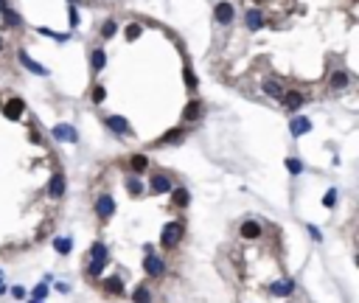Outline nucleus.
Here are the masks:
<instances>
[{
    "instance_id": "nucleus-20",
    "label": "nucleus",
    "mask_w": 359,
    "mask_h": 303,
    "mask_svg": "<svg viewBox=\"0 0 359 303\" xmlns=\"http://www.w3.org/2000/svg\"><path fill=\"white\" fill-rule=\"evenodd\" d=\"M54 250H56L59 255H67L70 250H73V239H65V236L56 239V242H54Z\"/></svg>"
},
{
    "instance_id": "nucleus-10",
    "label": "nucleus",
    "mask_w": 359,
    "mask_h": 303,
    "mask_svg": "<svg viewBox=\"0 0 359 303\" xmlns=\"http://www.w3.org/2000/svg\"><path fill=\"white\" fill-rule=\"evenodd\" d=\"M171 188H174V185H171V180L166 174H154L152 177V191H154V194H169Z\"/></svg>"
},
{
    "instance_id": "nucleus-5",
    "label": "nucleus",
    "mask_w": 359,
    "mask_h": 303,
    "mask_svg": "<svg viewBox=\"0 0 359 303\" xmlns=\"http://www.w3.org/2000/svg\"><path fill=\"white\" fill-rule=\"evenodd\" d=\"M17 59H20V65H23V67H28V70H31V73H37V76H48V73H51L45 65H39V62H34V59H31V56L25 54V51H20V54H17Z\"/></svg>"
},
{
    "instance_id": "nucleus-40",
    "label": "nucleus",
    "mask_w": 359,
    "mask_h": 303,
    "mask_svg": "<svg viewBox=\"0 0 359 303\" xmlns=\"http://www.w3.org/2000/svg\"><path fill=\"white\" fill-rule=\"evenodd\" d=\"M3 289H6V286H3V281H0V295H3Z\"/></svg>"
},
{
    "instance_id": "nucleus-33",
    "label": "nucleus",
    "mask_w": 359,
    "mask_h": 303,
    "mask_svg": "<svg viewBox=\"0 0 359 303\" xmlns=\"http://www.w3.org/2000/svg\"><path fill=\"white\" fill-rule=\"evenodd\" d=\"M104 98H107V90H104L101 85H96V87H93V101H96V104H104Z\"/></svg>"
},
{
    "instance_id": "nucleus-38",
    "label": "nucleus",
    "mask_w": 359,
    "mask_h": 303,
    "mask_svg": "<svg viewBox=\"0 0 359 303\" xmlns=\"http://www.w3.org/2000/svg\"><path fill=\"white\" fill-rule=\"evenodd\" d=\"M70 23H73V25L79 23V12H76V9H70Z\"/></svg>"
},
{
    "instance_id": "nucleus-16",
    "label": "nucleus",
    "mask_w": 359,
    "mask_h": 303,
    "mask_svg": "<svg viewBox=\"0 0 359 303\" xmlns=\"http://www.w3.org/2000/svg\"><path fill=\"white\" fill-rule=\"evenodd\" d=\"M202 116V101H191L188 107L183 109V121H196Z\"/></svg>"
},
{
    "instance_id": "nucleus-18",
    "label": "nucleus",
    "mask_w": 359,
    "mask_h": 303,
    "mask_svg": "<svg viewBox=\"0 0 359 303\" xmlns=\"http://www.w3.org/2000/svg\"><path fill=\"white\" fill-rule=\"evenodd\" d=\"M132 300L135 303H152V292H149V286H135Z\"/></svg>"
},
{
    "instance_id": "nucleus-30",
    "label": "nucleus",
    "mask_w": 359,
    "mask_h": 303,
    "mask_svg": "<svg viewBox=\"0 0 359 303\" xmlns=\"http://www.w3.org/2000/svg\"><path fill=\"white\" fill-rule=\"evenodd\" d=\"M140 34H143V28H140L138 23H129L127 25V40H138Z\"/></svg>"
},
{
    "instance_id": "nucleus-15",
    "label": "nucleus",
    "mask_w": 359,
    "mask_h": 303,
    "mask_svg": "<svg viewBox=\"0 0 359 303\" xmlns=\"http://www.w3.org/2000/svg\"><path fill=\"white\" fill-rule=\"evenodd\" d=\"M48 191H51V197H62V194H65V177H62V174H54V177H51Z\"/></svg>"
},
{
    "instance_id": "nucleus-35",
    "label": "nucleus",
    "mask_w": 359,
    "mask_h": 303,
    "mask_svg": "<svg viewBox=\"0 0 359 303\" xmlns=\"http://www.w3.org/2000/svg\"><path fill=\"white\" fill-rule=\"evenodd\" d=\"M183 76H185V85H188V87H196V76H194V70H191V67H185Z\"/></svg>"
},
{
    "instance_id": "nucleus-34",
    "label": "nucleus",
    "mask_w": 359,
    "mask_h": 303,
    "mask_svg": "<svg viewBox=\"0 0 359 303\" xmlns=\"http://www.w3.org/2000/svg\"><path fill=\"white\" fill-rule=\"evenodd\" d=\"M104 264H107V261H93V264H90V270H87V273H90L93 278H96V275H101V273H104Z\"/></svg>"
},
{
    "instance_id": "nucleus-26",
    "label": "nucleus",
    "mask_w": 359,
    "mask_h": 303,
    "mask_svg": "<svg viewBox=\"0 0 359 303\" xmlns=\"http://www.w3.org/2000/svg\"><path fill=\"white\" fill-rule=\"evenodd\" d=\"M3 20H6V25H23V17H20L17 12H12V9L3 12Z\"/></svg>"
},
{
    "instance_id": "nucleus-7",
    "label": "nucleus",
    "mask_w": 359,
    "mask_h": 303,
    "mask_svg": "<svg viewBox=\"0 0 359 303\" xmlns=\"http://www.w3.org/2000/svg\"><path fill=\"white\" fill-rule=\"evenodd\" d=\"M289 132H292L295 138H300V135L311 132V121H309V118H303V116L292 118V121H289Z\"/></svg>"
},
{
    "instance_id": "nucleus-29",
    "label": "nucleus",
    "mask_w": 359,
    "mask_h": 303,
    "mask_svg": "<svg viewBox=\"0 0 359 303\" xmlns=\"http://www.w3.org/2000/svg\"><path fill=\"white\" fill-rule=\"evenodd\" d=\"M127 191L132 197H140V194H143V185H140L138 180H127Z\"/></svg>"
},
{
    "instance_id": "nucleus-42",
    "label": "nucleus",
    "mask_w": 359,
    "mask_h": 303,
    "mask_svg": "<svg viewBox=\"0 0 359 303\" xmlns=\"http://www.w3.org/2000/svg\"><path fill=\"white\" fill-rule=\"evenodd\" d=\"M0 51H3V40H0Z\"/></svg>"
},
{
    "instance_id": "nucleus-23",
    "label": "nucleus",
    "mask_w": 359,
    "mask_h": 303,
    "mask_svg": "<svg viewBox=\"0 0 359 303\" xmlns=\"http://www.w3.org/2000/svg\"><path fill=\"white\" fill-rule=\"evenodd\" d=\"M90 258L93 261H107V247H104L101 242H96V244H93V250H90Z\"/></svg>"
},
{
    "instance_id": "nucleus-12",
    "label": "nucleus",
    "mask_w": 359,
    "mask_h": 303,
    "mask_svg": "<svg viewBox=\"0 0 359 303\" xmlns=\"http://www.w3.org/2000/svg\"><path fill=\"white\" fill-rule=\"evenodd\" d=\"M107 127L115 129L118 135H129V124H127V118H124V116H110V118H107Z\"/></svg>"
},
{
    "instance_id": "nucleus-39",
    "label": "nucleus",
    "mask_w": 359,
    "mask_h": 303,
    "mask_svg": "<svg viewBox=\"0 0 359 303\" xmlns=\"http://www.w3.org/2000/svg\"><path fill=\"white\" fill-rule=\"evenodd\" d=\"M6 12V0H0V14Z\"/></svg>"
},
{
    "instance_id": "nucleus-4",
    "label": "nucleus",
    "mask_w": 359,
    "mask_h": 303,
    "mask_svg": "<svg viewBox=\"0 0 359 303\" xmlns=\"http://www.w3.org/2000/svg\"><path fill=\"white\" fill-rule=\"evenodd\" d=\"M96 213H98L101 219H110L112 213H115V200H112L110 194H101V197L96 200Z\"/></svg>"
},
{
    "instance_id": "nucleus-41",
    "label": "nucleus",
    "mask_w": 359,
    "mask_h": 303,
    "mask_svg": "<svg viewBox=\"0 0 359 303\" xmlns=\"http://www.w3.org/2000/svg\"><path fill=\"white\" fill-rule=\"evenodd\" d=\"M31 303H43V300H34V297H31Z\"/></svg>"
},
{
    "instance_id": "nucleus-13",
    "label": "nucleus",
    "mask_w": 359,
    "mask_h": 303,
    "mask_svg": "<svg viewBox=\"0 0 359 303\" xmlns=\"http://www.w3.org/2000/svg\"><path fill=\"white\" fill-rule=\"evenodd\" d=\"M281 101H284V104H286V107H289V109H298L300 104L306 101V98H303V93L292 90V93H284V96H281Z\"/></svg>"
},
{
    "instance_id": "nucleus-27",
    "label": "nucleus",
    "mask_w": 359,
    "mask_h": 303,
    "mask_svg": "<svg viewBox=\"0 0 359 303\" xmlns=\"http://www.w3.org/2000/svg\"><path fill=\"white\" fill-rule=\"evenodd\" d=\"M45 297H48V281H39L34 286V300H45Z\"/></svg>"
},
{
    "instance_id": "nucleus-17",
    "label": "nucleus",
    "mask_w": 359,
    "mask_h": 303,
    "mask_svg": "<svg viewBox=\"0 0 359 303\" xmlns=\"http://www.w3.org/2000/svg\"><path fill=\"white\" fill-rule=\"evenodd\" d=\"M90 65H93V70H101L104 65H107V51H101V48H96L90 54Z\"/></svg>"
},
{
    "instance_id": "nucleus-1",
    "label": "nucleus",
    "mask_w": 359,
    "mask_h": 303,
    "mask_svg": "<svg viewBox=\"0 0 359 303\" xmlns=\"http://www.w3.org/2000/svg\"><path fill=\"white\" fill-rule=\"evenodd\" d=\"M180 239H183V224H180V222H169L163 228V233H160V244H163L166 250L177 247V244H180Z\"/></svg>"
},
{
    "instance_id": "nucleus-3",
    "label": "nucleus",
    "mask_w": 359,
    "mask_h": 303,
    "mask_svg": "<svg viewBox=\"0 0 359 303\" xmlns=\"http://www.w3.org/2000/svg\"><path fill=\"white\" fill-rule=\"evenodd\" d=\"M213 17H216V23H219V25H230L233 23V6L227 3V0L216 3V6H213Z\"/></svg>"
},
{
    "instance_id": "nucleus-6",
    "label": "nucleus",
    "mask_w": 359,
    "mask_h": 303,
    "mask_svg": "<svg viewBox=\"0 0 359 303\" xmlns=\"http://www.w3.org/2000/svg\"><path fill=\"white\" fill-rule=\"evenodd\" d=\"M23 109H25V104H23V98H12V101L3 107V116L9 118V121H17L20 116H23Z\"/></svg>"
},
{
    "instance_id": "nucleus-32",
    "label": "nucleus",
    "mask_w": 359,
    "mask_h": 303,
    "mask_svg": "<svg viewBox=\"0 0 359 303\" xmlns=\"http://www.w3.org/2000/svg\"><path fill=\"white\" fill-rule=\"evenodd\" d=\"M174 202H177V205H188V191H185V188H177V191H174Z\"/></svg>"
},
{
    "instance_id": "nucleus-2",
    "label": "nucleus",
    "mask_w": 359,
    "mask_h": 303,
    "mask_svg": "<svg viewBox=\"0 0 359 303\" xmlns=\"http://www.w3.org/2000/svg\"><path fill=\"white\" fill-rule=\"evenodd\" d=\"M143 270H146L149 278H160V275L166 273V264H163V258H157V255L149 253L146 258H143Z\"/></svg>"
},
{
    "instance_id": "nucleus-37",
    "label": "nucleus",
    "mask_w": 359,
    "mask_h": 303,
    "mask_svg": "<svg viewBox=\"0 0 359 303\" xmlns=\"http://www.w3.org/2000/svg\"><path fill=\"white\" fill-rule=\"evenodd\" d=\"M309 233H311V239H314V242H320V239H323L320 228H314V224H309Z\"/></svg>"
},
{
    "instance_id": "nucleus-25",
    "label": "nucleus",
    "mask_w": 359,
    "mask_h": 303,
    "mask_svg": "<svg viewBox=\"0 0 359 303\" xmlns=\"http://www.w3.org/2000/svg\"><path fill=\"white\" fill-rule=\"evenodd\" d=\"M132 169L135 171H146L149 169V158H146V155H135V158H132Z\"/></svg>"
},
{
    "instance_id": "nucleus-21",
    "label": "nucleus",
    "mask_w": 359,
    "mask_h": 303,
    "mask_svg": "<svg viewBox=\"0 0 359 303\" xmlns=\"http://www.w3.org/2000/svg\"><path fill=\"white\" fill-rule=\"evenodd\" d=\"M264 93H267V96H272V98H281L284 96V87L278 85V82H264Z\"/></svg>"
},
{
    "instance_id": "nucleus-14",
    "label": "nucleus",
    "mask_w": 359,
    "mask_h": 303,
    "mask_svg": "<svg viewBox=\"0 0 359 303\" xmlns=\"http://www.w3.org/2000/svg\"><path fill=\"white\" fill-rule=\"evenodd\" d=\"M238 231H242L244 239H258V236H261V224H258V222H242Z\"/></svg>"
},
{
    "instance_id": "nucleus-28",
    "label": "nucleus",
    "mask_w": 359,
    "mask_h": 303,
    "mask_svg": "<svg viewBox=\"0 0 359 303\" xmlns=\"http://www.w3.org/2000/svg\"><path fill=\"white\" fill-rule=\"evenodd\" d=\"M286 169L292 171V174H300V171H303V163H300L298 158H286Z\"/></svg>"
},
{
    "instance_id": "nucleus-43",
    "label": "nucleus",
    "mask_w": 359,
    "mask_h": 303,
    "mask_svg": "<svg viewBox=\"0 0 359 303\" xmlns=\"http://www.w3.org/2000/svg\"><path fill=\"white\" fill-rule=\"evenodd\" d=\"M70 3H79V0H70Z\"/></svg>"
},
{
    "instance_id": "nucleus-36",
    "label": "nucleus",
    "mask_w": 359,
    "mask_h": 303,
    "mask_svg": "<svg viewBox=\"0 0 359 303\" xmlns=\"http://www.w3.org/2000/svg\"><path fill=\"white\" fill-rule=\"evenodd\" d=\"M25 295H28V292H25V286H12V297H17V300H23Z\"/></svg>"
},
{
    "instance_id": "nucleus-24",
    "label": "nucleus",
    "mask_w": 359,
    "mask_h": 303,
    "mask_svg": "<svg viewBox=\"0 0 359 303\" xmlns=\"http://www.w3.org/2000/svg\"><path fill=\"white\" fill-rule=\"evenodd\" d=\"M348 85V73L345 70H337L334 76H331V87H337V90H340V87H345Z\"/></svg>"
},
{
    "instance_id": "nucleus-22",
    "label": "nucleus",
    "mask_w": 359,
    "mask_h": 303,
    "mask_svg": "<svg viewBox=\"0 0 359 303\" xmlns=\"http://www.w3.org/2000/svg\"><path fill=\"white\" fill-rule=\"evenodd\" d=\"M115 34H118V23H115V20H107V23L101 25V36H104V40H112Z\"/></svg>"
},
{
    "instance_id": "nucleus-9",
    "label": "nucleus",
    "mask_w": 359,
    "mask_h": 303,
    "mask_svg": "<svg viewBox=\"0 0 359 303\" xmlns=\"http://www.w3.org/2000/svg\"><path fill=\"white\" fill-rule=\"evenodd\" d=\"M269 292H272V295H278V297H286V295H292V292H295V284H292V278L275 281V284L269 286Z\"/></svg>"
},
{
    "instance_id": "nucleus-8",
    "label": "nucleus",
    "mask_w": 359,
    "mask_h": 303,
    "mask_svg": "<svg viewBox=\"0 0 359 303\" xmlns=\"http://www.w3.org/2000/svg\"><path fill=\"white\" fill-rule=\"evenodd\" d=\"M244 25H247L250 31H261L264 28V14L258 12V9H250V12L244 14Z\"/></svg>"
},
{
    "instance_id": "nucleus-31",
    "label": "nucleus",
    "mask_w": 359,
    "mask_h": 303,
    "mask_svg": "<svg viewBox=\"0 0 359 303\" xmlns=\"http://www.w3.org/2000/svg\"><path fill=\"white\" fill-rule=\"evenodd\" d=\"M334 202H337V188H329V191H326V197H323V205L334 208Z\"/></svg>"
},
{
    "instance_id": "nucleus-19",
    "label": "nucleus",
    "mask_w": 359,
    "mask_h": 303,
    "mask_svg": "<svg viewBox=\"0 0 359 303\" xmlns=\"http://www.w3.org/2000/svg\"><path fill=\"white\" fill-rule=\"evenodd\" d=\"M104 286H107V292H112V295H121L124 292V281L118 278V275H110V278L104 281Z\"/></svg>"
},
{
    "instance_id": "nucleus-11",
    "label": "nucleus",
    "mask_w": 359,
    "mask_h": 303,
    "mask_svg": "<svg viewBox=\"0 0 359 303\" xmlns=\"http://www.w3.org/2000/svg\"><path fill=\"white\" fill-rule=\"evenodd\" d=\"M54 138H56V140H70V143H76V140H79V135H76L73 127H65V124H59V127H54Z\"/></svg>"
}]
</instances>
